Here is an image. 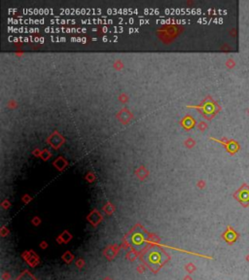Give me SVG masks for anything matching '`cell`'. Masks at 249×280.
I'll list each match as a JSON object with an SVG mask.
<instances>
[{"label": "cell", "instance_id": "3", "mask_svg": "<svg viewBox=\"0 0 249 280\" xmlns=\"http://www.w3.org/2000/svg\"><path fill=\"white\" fill-rule=\"evenodd\" d=\"M149 260L153 263H160L161 260V255L160 254V252H158V251H153V252L149 255Z\"/></svg>", "mask_w": 249, "mask_h": 280}, {"label": "cell", "instance_id": "6", "mask_svg": "<svg viewBox=\"0 0 249 280\" xmlns=\"http://www.w3.org/2000/svg\"><path fill=\"white\" fill-rule=\"evenodd\" d=\"M40 157L42 158L43 160H48V159L51 158V153H50V152H49V151H47V150H44V151L41 152Z\"/></svg>", "mask_w": 249, "mask_h": 280}, {"label": "cell", "instance_id": "5", "mask_svg": "<svg viewBox=\"0 0 249 280\" xmlns=\"http://www.w3.org/2000/svg\"><path fill=\"white\" fill-rule=\"evenodd\" d=\"M225 238H226V240H228V241H231V242H233L234 240H235V238H236V234H235V232H233L232 230H230L229 232H227L226 233V234H225Z\"/></svg>", "mask_w": 249, "mask_h": 280}, {"label": "cell", "instance_id": "4", "mask_svg": "<svg viewBox=\"0 0 249 280\" xmlns=\"http://www.w3.org/2000/svg\"><path fill=\"white\" fill-rule=\"evenodd\" d=\"M239 199L241 201H247L249 200V190L245 188V190L242 189L239 193Z\"/></svg>", "mask_w": 249, "mask_h": 280}, {"label": "cell", "instance_id": "1", "mask_svg": "<svg viewBox=\"0 0 249 280\" xmlns=\"http://www.w3.org/2000/svg\"><path fill=\"white\" fill-rule=\"evenodd\" d=\"M48 142L51 144V145L56 148V149H59L60 147V145L64 142V138L61 136V135L59 132H54L51 136L48 138Z\"/></svg>", "mask_w": 249, "mask_h": 280}, {"label": "cell", "instance_id": "7", "mask_svg": "<svg viewBox=\"0 0 249 280\" xmlns=\"http://www.w3.org/2000/svg\"><path fill=\"white\" fill-rule=\"evenodd\" d=\"M33 154H34L35 156H39V155H41V152H40V151H38V150L36 149V150H35L34 152H33Z\"/></svg>", "mask_w": 249, "mask_h": 280}, {"label": "cell", "instance_id": "2", "mask_svg": "<svg viewBox=\"0 0 249 280\" xmlns=\"http://www.w3.org/2000/svg\"><path fill=\"white\" fill-rule=\"evenodd\" d=\"M66 164H67V162L62 158V157H60L57 158L55 162H54V166H55L59 170H62L63 168L66 166Z\"/></svg>", "mask_w": 249, "mask_h": 280}]
</instances>
